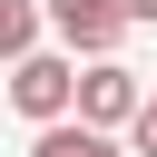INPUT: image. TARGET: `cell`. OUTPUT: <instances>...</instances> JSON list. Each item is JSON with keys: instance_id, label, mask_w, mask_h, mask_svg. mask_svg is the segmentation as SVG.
I'll list each match as a JSON object with an SVG mask.
<instances>
[{"instance_id": "1", "label": "cell", "mask_w": 157, "mask_h": 157, "mask_svg": "<svg viewBox=\"0 0 157 157\" xmlns=\"http://www.w3.org/2000/svg\"><path fill=\"white\" fill-rule=\"evenodd\" d=\"M69 78H78V69L29 39V49L10 59V108H20V118H69Z\"/></svg>"}, {"instance_id": "2", "label": "cell", "mask_w": 157, "mask_h": 157, "mask_svg": "<svg viewBox=\"0 0 157 157\" xmlns=\"http://www.w3.org/2000/svg\"><path fill=\"white\" fill-rule=\"evenodd\" d=\"M69 108H78L88 128H128V108H137V69H118V59L98 49L88 78H69Z\"/></svg>"}, {"instance_id": "6", "label": "cell", "mask_w": 157, "mask_h": 157, "mask_svg": "<svg viewBox=\"0 0 157 157\" xmlns=\"http://www.w3.org/2000/svg\"><path fill=\"white\" fill-rule=\"evenodd\" d=\"M128 128H137V157H157V88H137V108H128Z\"/></svg>"}, {"instance_id": "4", "label": "cell", "mask_w": 157, "mask_h": 157, "mask_svg": "<svg viewBox=\"0 0 157 157\" xmlns=\"http://www.w3.org/2000/svg\"><path fill=\"white\" fill-rule=\"evenodd\" d=\"M29 157H118L108 147V128H88V118H39V147Z\"/></svg>"}, {"instance_id": "5", "label": "cell", "mask_w": 157, "mask_h": 157, "mask_svg": "<svg viewBox=\"0 0 157 157\" xmlns=\"http://www.w3.org/2000/svg\"><path fill=\"white\" fill-rule=\"evenodd\" d=\"M29 39H39V10L29 0H0V59H20Z\"/></svg>"}, {"instance_id": "3", "label": "cell", "mask_w": 157, "mask_h": 157, "mask_svg": "<svg viewBox=\"0 0 157 157\" xmlns=\"http://www.w3.org/2000/svg\"><path fill=\"white\" fill-rule=\"evenodd\" d=\"M49 29H59L69 49H88V59H98V49H118V29H128V20H118V0H49Z\"/></svg>"}]
</instances>
